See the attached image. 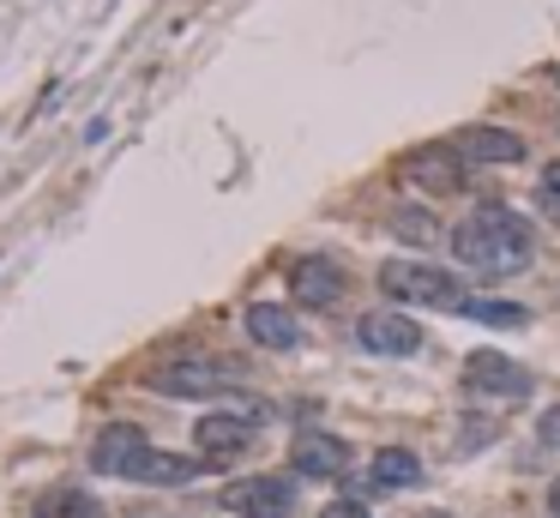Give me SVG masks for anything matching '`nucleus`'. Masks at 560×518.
<instances>
[{"label": "nucleus", "instance_id": "nucleus-9", "mask_svg": "<svg viewBox=\"0 0 560 518\" xmlns=\"http://www.w3.org/2000/svg\"><path fill=\"white\" fill-rule=\"evenodd\" d=\"M289 465L301 470V477H344L350 470V446L338 441V434H296V446H289Z\"/></svg>", "mask_w": 560, "mask_h": 518}, {"label": "nucleus", "instance_id": "nucleus-18", "mask_svg": "<svg viewBox=\"0 0 560 518\" xmlns=\"http://www.w3.org/2000/svg\"><path fill=\"white\" fill-rule=\"evenodd\" d=\"M536 194H543V206H548V211H560V163H548V169H543V187H536Z\"/></svg>", "mask_w": 560, "mask_h": 518}, {"label": "nucleus", "instance_id": "nucleus-1", "mask_svg": "<svg viewBox=\"0 0 560 518\" xmlns=\"http://www.w3.org/2000/svg\"><path fill=\"white\" fill-rule=\"evenodd\" d=\"M452 254L488 278H512L531 266V223L507 206H483L476 218H464L452 230Z\"/></svg>", "mask_w": 560, "mask_h": 518}, {"label": "nucleus", "instance_id": "nucleus-19", "mask_svg": "<svg viewBox=\"0 0 560 518\" xmlns=\"http://www.w3.org/2000/svg\"><path fill=\"white\" fill-rule=\"evenodd\" d=\"M398 235H416V242H428V235H434V223L422 218V211H405V218H398Z\"/></svg>", "mask_w": 560, "mask_h": 518}, {"label": "nucleus", "instance_id": "nucleus-12", "mask_svg": "<svg viewBox=\"0 0 560 518\" xmlns=\"http://www.w3.org/2000/svg\"><path fill=\"white\" fill-rule=\"evenodd\" d=\"M194 477H199V458L157 453V446H145V453L127 465V482H151V489H182V482H194Z\"/></svg>", "mask_w": 560, "mask_h": 518}, {"label": "nucleus", "instance_id": "nucleus-20", "mask_svg": "<svg viewBox=\"0 0 560 518\" xmlns=\"http://www.w3.org/2000/svg\"><path fill=\"white\" fill-rule=\"evenodd\" d=\"M320 518H368V513H362V501H356V494H350V501H332V506H326V513H320Z\"/></svg>", "mask_w": 560, "mask_h": 518}, {"label": "nucleus", "instance_id": "nucleus-7", "mask_svg": "<svg viewBox=\"0 0 560 518\" xmlns=\"http://www.w3.org/2000/svg\"><path fill=\"white\" fill-rule=\"evenodd\" d=\"M253 422H260V416H206V422L194 428L199 458H206V465H229V458H241L253 446Z\"/></svg>", "mask_w": 560, "mask_h": 518}, {"label": "nucleus", "instance_id": "nucleus-8", "mask_svg": "<svg viewBox=\"0 0 560 518\" xmlns=\"http://www.w3.org/2000/svg\"><path fill=\"white\" fill-rule=\"evenodd\" d=\"M405 175L416 187H428V194H458L464 187V157L452 145H422V151L405 157Z\"/></svg>", "mask_w": 560, "mask_h": 518}, {"label": "nucleus", "instance_id": "nucleus-16", "mask_svg": "<svg viewBox=\"0 0 560 518\" xmlns=\"http://www.w3.org/2000/svg\"><path fill=\"white\" fill-rule=\"evenodd\" d=\"M416 482H422L416 453H405V446H386V453H374V489H416Z\"/></svg>", "mask_w": 560, "mask_h": 518}, {"label": "nucleus", "instance_id": "nucleus-15", "mask_svg": "<svg viewBox=\"0 0 560 518\" xmlns=\"http://www.w3.org/2000/svg\"><path fill=\"white\" fill-rule=\"evenodd\" d=\"M37 518H103V506H97L91 489H73V482H61V489L37 494Z\"/></svg>", "mask_w": 560, "mask_h": 518}, {"label": "nucleus", "instance_id": "nucleus-5", "mask_svg": "<svg viewBox=\"0 0 560 518\" xmlns=\"http://www.w3.org/2000/svg\"><path fill=\"white\" fill-rule=\"evenodd\" d=\"M464 386L476 398H524L531 392V374H524L512 356H495V350H476L464 362Z\"/></svg>", "mask_w": 560, "mask_h": 518}, {"label": "nucleus", "instance_id": "nucleus-10", "mask_svg": "<svg viewBox=\"0 0 560 518\" xmlns=\"http://www.w3.org/2000/svg\"><path fill=\"white\" fill-rule=\"evenodd\" d=\"M289 289H296V301H308V308H332V301L344 296V266L338 259H301L296 272H289Z\"/></svg>", "mask_w": 560, "mask_h": 518}, {"label": "nucleus", "instance_id": "nucleus-21", "mask_svg": "<svg viewBox=\"0 0 560 518\" xmlns=\"http://www.w3.org/2000/svg\"><path fill=\"white\" fill-rule=\"evenodd\" d=\"M536 434H543L548 446H560V410H548V416H543V428H536Z\"/></svg>", "mask_w": 560, "mask_h": 518}, {"label": "nucleus", "instance_id": "nucleus-3", "mask_svg": "<svg viewBox=\"0 0 560 518\" xmlns=\"http://www.w3.org/2000/svg\"><path fill=\"white\" fill-rule=\"evenodd\" d=\"M235 368L206 362V356H182V362H163L151 368V386L170 392V398H211V392H229Z\"/></svg>", "mask_w": 560, "mask_h": 518}, {"label": "nucleus", "instance_id": "nucleus-6", "mask_svg": "<svg viewBox=\"0 0 560 518\" xmlns=\"http://www.w3.org/2000/svg\"><path fill=\"white\" fill-rule=\"evenodd\" d=\"M356 337H362V350H374V356H416L422 350V325L405 320V313H391V308L362 313Z\"/></svg>", "mask_w": 560, "mask_h": 518}, {"label": "nucleus", "instance_id": "nucleus-2", "mask_svg": "<svg viewBox=\"0 0 560 518\" xmlns=\"http://www.w3.org/2000/svg\"><path fill=\"white\" fill-rule=\"evenodd\" d=\"M379 289L398 301H422V308H452L464 313V284H458L452 272H440V266H422V259H386L379 266Z\"/></svg>", "mask_w": 560, "mask_h": 518}, {"label": "nucleus", "instance_id": "nucleus-17", "mask_svg": "<svg viewBox=\"0 0 560 518\" xmlns=\"http://www.w3.org/2000/svg\"><path fill=\"white\" fill-rule=\"evenodd\" d=\"M464 313L470 320H483V325H524V308H512V301H488V296H470Z\"/></svg>", "mask_w": 560, "mask_h": 518}, {"label": "nucleus", "instance_id": "nucleus-13", "mask_svg": "<svg viewBox=\"0 0 560 518\" xmlns=\"http://www.w3.org/2000/svg\"><path fill=\"white\" fill-rule=\"evenodd\" d=\"M248 337H253V344H265V350H296L301 325H296V313L277 308V301H253V308H248Z\"/></svg>", "mask_w": 560, "mask_h": 518}, {"label": "nucleus", "instance_id": "nucleus-23", "mask_svg": "<svg viewBox=\"0 0 560 518\" xmlns=\"http://www.w3.org/2000/svg\"><path fill=\"white\" fill-rule=\"evenodd\" d=\"M422 518H452V513H422Z\"/></svg>", "mask_w": 560, "mask_h": 518}, {"label": "nucleus", "instance_id": "nucleus-22", "mask_svg": "<svg viewBox=\"0 0 560 518\" xmlns=\"http://www.w3.org/2000/svg\"><path fill=\"white\" fill-rule=\"evenodd\" d=\"M548 506H555V518H560V477H555V489H548Z\"/></svg>", "mask_w": 560, "mask_h": 518}, {"label": "nucleus", "instance_id": "nucleus-14", "mask_svg": "<svg viewBox=\"0 0 560 518\" xmlns=\"http://www.w3.org/2000/svg\"><path fill=\"white\" fill-rule=\"evenodd\" d=\"M139 453H145V434H139V428H127V422H115V428H103V434H97L91 465L103 470V477H127V465Z\"/></svg>", "mask_w": 560, "mask_h": 518}, {"label": "nucleus", "instance_id": "nucleus-4", "mask_svg": "<svg viewBox=\"0 0 560 518\" xmlns=\"http://www.w3.org/2000/svg\"><path fill=\"white\" fill-rule=\"evenodd\" d=\"M223 506L241 513V518H289V513H296V482H284V477L229 482V489H223Z\"/></svg>", "mask_w": 560, "mask_h": 518}, {"label": "nucleus", "instance_id": "nucleus-11", "mask_svg": "<svg viewBox=\"0 0 560 518\" xmlns=\"http://www.w3.org/2000/svg\"><path fill=\"white\" fill-rule=\"evenodd\" d=\"M452 151L464 157V163H519L524 157V139L507 127H464L452 139Z\"/></svg>", "mask_w": 560, "mask_h": 518}]
</instances>
